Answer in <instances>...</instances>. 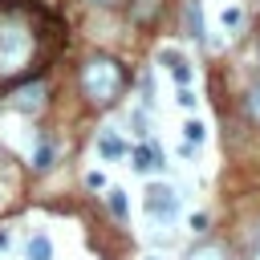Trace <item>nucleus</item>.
Wrapping results in <instances>:
<instances>
[{
  "instance_id": "1",
  "label": "nucleus",
  "mask_w": 260,
  "mask_h": 260,
  "mask_svg": "<svg viewBox=\"0 0 260 260\" xmlns=\"http://www.w3.org/2000/svg\"><path fill=\"white\" fill-rule=\"evenodd\" d=\"M32 16H37V8H24V4L0 8V81L28 73V61L37 57V45L45 37L32 24Z\"/></svg>"
},
{
  "instance_id": "2",
  "label": "nucleus",
  "mask_w": 260,
  "mask_h": 260,
  "mask_svg": "<svg viewBox=\"0 0 260 260\" xmlns=\"http://www.w3.org/2000/svg\"><path fill=\"white\" fill-rule=\"evenodd\" d=\"M126 89V73L114 57H89L81 65V93L93 106H114Z\"/></svg>"
},
{
  "instance_id": "3",
  "label": "nucleus",
  "mask_w": 260,
  "mask_h": 260,
  "mask_svg": "<svg viewBox=\"0 0 260 260\" xmlns=\"http://www.w3.org/2000/svg\"><path fill=\"white\" fill-rule=\"evenodd\" d=\"M146 211L154 215V219H171L175 211H179V195H175V187H150L146 191Z\"/></svg>"
},
{
  "instance_id": "4",
  "label": "nucleus",
  "mask_w": 260,
  "mask_h": 260,
  "mask_svg": "<svg viewBox=\"0 0 260 260\" xmlns=\"http://www.w3.org/2000/svg\"><path fill=\"white\" fill-rule=\"evenodd\" d=\"M12 106L24 110V114H37V110L45 106V89H41V85H28V89H20V93L12 98Z\"/></svg>"
},
{
  "instance_id": "5",
  "label": "nucleus",
  "mask_w": 260,
  "mask_h": 260,
  "mask_svg": "<svg viewBox=\"0 0 260 260\" xmlns=\"http://www.w3.org/2000/svg\"><path fill=\"white\" fill-rule=\"evenodd\" d=\"M158 61L175 73V81H179V85H187V81H191V69H187V61H183L175 49H162V53H158Z\"/></svg>"
},
{
  "instance_id": "6",
  "label": "nucleus",
  "mask_w": 260,
  "mask_h": 260,
  "mask_svg": "<svg viewBox=\"0 0 260 260\" xmlns=\"http://www.w3.org/2000/svg\"><path fill=\"white\" fill-rule=\"evenodd\" d=\"M130 158H134V167H138V171H158V167H162V154H158L150 142L134 146V154H130Z\"/></svg>"
},
{
  "instance_id": "7",
  "label": "nucleus",
  "mask_w": 260,
  "mask_h": 260,
  "mask_svg": "<svg viewBox=\"0 0 260 260\" xmlns=\"http://www.w3.org/2000/svg\"><path fill=\"white\" fill-rule=\"evenodd\" d=\"M98 150H102L106 158H122V154H126V142H122L114 130H98Z\"/></svg>"
},
{
  "instance_id": "8",
  "label": "nucleus",
  "mask_w": 260,
  "mask_h": 260,
  "mask_svg": "<svg viewBox=\"0 0 260 260\" xmlns=\"http://www.w3.org/2000/svg\"><path fill=\"white\" fill-rule=\"evenodd\" d=\"M187 32H191L195 41H203V8H199V0L187 4Z\"/></svg>"
},
{
  "instance_id": "9",
  "label": "nucleus",
  "mask_w": 260,
  "mask_h": 260,
  "mask_svg": "<svg viewBox=\"0 0 260 260\" xmlns=\"http://www.w3.org/2000/svg\"><path fill=\"white\" fill-rule=\"evenodd\" d=\"M28 260H53L49 236H32V240H28Z\"/></svg>"
},
{
  "instance_id": "10",
  "label": "nucleus",
  "mask_w": 260,
  "mask_h": 260,
  "mask_svg": "<svg viewBox=\"0 0 260 260\" xmlns=\"http://www.w3.org/2000/svg\"><path fill=\"white\" fill-rule=\"evenodd\" d=\"M32 167H37V171H49V167H53V142L41 138V146H37V154H32Z\"/></svg>"
},
{
  "instance_id": "11",
  "label": "nucleus",
  "mask_w": 260,
  "mask_h": 260,
  "mask_svg": "<svg viewBox=\"0 0 260 260\" xmlns=\"http://www.w3.org/2000/svg\"><path fill=\"white\" fill-rule=\"evenodd\" d=\"M187 260H228V252H223L219 244H203V248H195Z\"/></svg>"
},
{
  "instance_id": "12",
  "label": "nucleus",
  "mask_w": 260,
  "mask_h": 260,
  "mask_svg": "<svg viewBox=\"0 0 260 260\" xmlns=\"http://www.w3.org/2000/svg\"><path fill=\"white\" fill-rule=\"evenodd\" d=\"M110 211H114L118 219H126V191H118V187L110 191Z\"/></svg>"
},
{
  "instance_id": "13",
  "label": "nucleus",
  "mask_w": 260,
  "mask_h": 260,
  "mask_svg": "<svg viewBox=\"0 0 260 260\" xmlns=\"http://www.w3.org/2000/svg\"><path fill=\"white\" fill-rule=\"evenodd\" d=\"M183 134H187V142H203V122H195V118H191V122L183 126Z\"/></svg>"
},
{
  "instance_id": "14",
  "label": "nucleus",
  "mask_w": 260,
  "mask_h": 260,
  "mask_svg": "<svg viewBox=\"0 0 260 260\" xmlns=\"http://www.w3.org/2000/svg\"><path fill=\"white\" fill-rule=\"evenodd\" d=\"M85 187H89V191H102V187H106V175H102V171H89V175H85Z\"/></svg>"
},
{
  "instance_id": "15",
  "label": "nucleus",
  "mask_w": 260,
  "mask_h": 260,
  "mask_svg": "<svg viewBox=\"0 0 260 260\" xmlns=\"http://www.w3.org/2000/svg\"><path fill=\"white\" fill-rule=\"evenodd\" d=\"M219 20H223V28H236V24H240V8H223Z\"/></svg>"
},
{
  "instance_id": "16",
  "label": "nucleus",
  "mask_w": 260,
  "mask_h": 260,
  "mask_svg": "<svg viewBox=\"0 0 260 260\" xmlns=\"http://www.w3.org/2000/svg\"><path fill=\"white\" fill-rule=\"evenodd\" d=\"M179 106H187V110H191V106H195V93H191V89H187V85H179Z\"/></svg>"
},
{
  "instance_id": "17",
  "label": "nucleus",
  "mask_w": 260,
  "mask_h": 260,
  "mask_svg": "<svg viewBox=\"0 0 260 260\" xmlns=\"http://www.w3.org/2000/svg\"><path fill=\"white\" fill-rule=\"evenodd\" d=\"M252 114H256V118H260V85H256V89H252Z\"/></svg>"
},
{
  "instance_id": "18",
  "label": "nucleus",
  "mask_w": 260,
  "mask_h": 260,
  "mask_svg": "<svg viewBox=\"0 0 260 260\" xmlns=\"http://www.w3.org/2000/svg\"><path fill=\"white\" fill-rule=\"evenodd\" d=\"M252 260H260V236H256V244H252Z\"/></svg>"
},
{
  "instance_id": "19",
  "label": "nucleus",
  "mask_w": 260,
  "mask_h": 260,
  "mask_svg": "<svg viewBox=\"0 0 260 260\" xmlns=\"http://www.w3.org/2000/svg\"><path fill=\"white\" fill-rule=\"evenodd\" d=\"M93 4H106V8H110V4H118V0H93Z\"/></svg>"
}]
</instances>
